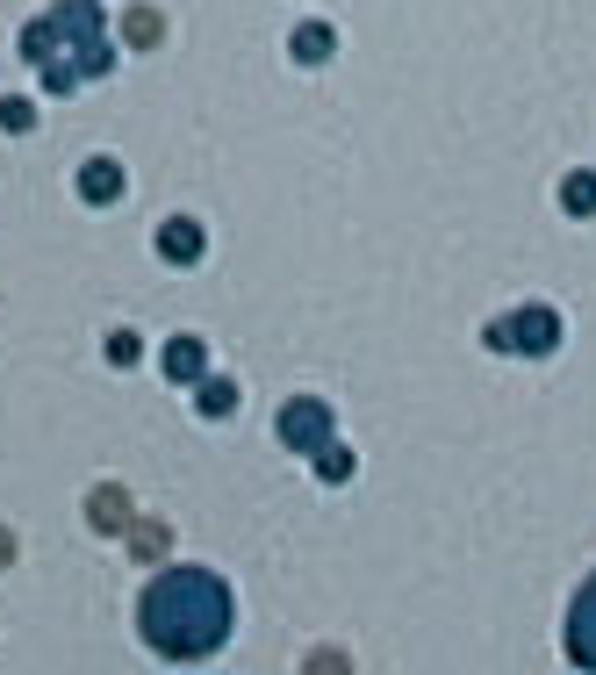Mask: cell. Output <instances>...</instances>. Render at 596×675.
<instances>
[{
	"label": "cell",
	"instance_id": "6da1fadb",
	"mask_svg": "<svg viewBox=\"0 0 596 675\" xmlns=\"http://www.w3.org/2000/svg\"><path fill=\"white\" fill-rule=\"evenodd\" d=\"M137 633H144L165 662H209V654L223 647V633H231V596H223V582L202 575V567H173V575H159L144 590Z\"/></svg>",
	"mask_w": 596,
	"mask_h": 675
},
{
	"label": "cell",
	"instance_id": "7a4b0ae2",
	"mask_svg": "<svg viewBox=\"0 0 596 675\" xmlns=\"http://www.w3.org/2000/svg\"><path fill=\"white\" fill-rule=\"evenodd\" d=\"M58 43H65V58L43 66V87H51V94H72L80 80H101V72H109V43H101L94 0H65L58 14L22 29V58H43V51H58Z\"/></svg>",
	"mask_w": 596,
	"mask_h": 675
},
{
	"label": "cell",
	"instance_id": "3957f363",
	"mask_svg": "<svg viewBox=\"0 0 596 675\" xmlns=\"http://www.w3.org/2000/svg\"><path fill=\"white\" fill-rule=\"evenodd\" d=\"M281 439L295 453H324L331 446V410L324 403H287L281 410Z\"/></svg>",
	"mask_w": 596,
	"mask_h": 675
},
{
	"label": "cell",
	"instance_id": "277c9868",
	"mask_svg": "<svg viewBox=\"0 0 596 675\" xmlns=\"http://www.w3.org/2000/svg\"><path fill=\"white\" fill-rule=\"evenodd\" d=\"M568 654L583 668H596V582L575 596V611H568Z\"/></svg>",
	"mask_w": 596,
	"mask_h": 675
},
{
	"label": "cell",
	"instance_id": "5b68a950",
	"mask_svg": "<svg viewBox=\"0 0 596 675\" xmlns=\"http://www.w3.org/2000/svg\"><path fill=\"white\" fill-rule=\"evenodd\" d=\"M159 252L173 259V266H194V259H202V223L194 216H165L159 223Z\"/></svg>",
	"mask_w": 596,
	"mask_h": 675
},
{
	"label": "cell",
	"instance_id": "8992f818",
	"mask_svg": "<svg viewBox=\"0 0 596 675\" xmlns=\"http://www.w3.org/2000/svg\"><path fill=\"white\" fill-rule=\"evenodd\" d=\"M554 338H560L554 310H525V316L511 324V345H525V352H554Z\"/></svg>",
	"mask_w": 596,
	"mask_h": 675
},
{
	"label": "cell",
	"instance_id": "52a82bcc",
	"mask_svg": "<svg viewBox=\"0 0 596 675\" xmlns=\"http://www.w3.org/2000/svg\"><path fill=\"white\" fill-rule=\"evenodd\" d=\"M80 194H87V202H115V194H122V165L115 159H87L80 165Z\"/></svg>",
	"mask_w": 596,
	"mask_h": 675
},
{
	"label": "cell",
	"instance_id": "ba28073f",
	"mask_svg": "<svg viewBox=\"0 0 596 675\" xmlns=\"http://www.w3.org/2000/svg\"><path fill=\"white\" fill-rule=\"evenodd\" d=\"M165 374H173V381H202L209 374L202 338H173V345H165Z\"/></svg>",
	"mask_w": 596,
	"mask_h": 675
},
{
	"label": "cell",
	"instance_id": "9c48e42d",
	"mask_svg": "<svg viewBox=\"0 0 596 675\" xmlns=\"http://www.w3.org/2000/svg\"><path fill=\"white\" fill-rule=\"evenodd\" d=\"M560 202H568V216H596V173H568Z\"/></svg>",
	"mask_w": 596,
	"mask_h": 675
},
{
	"label": "cell",
	"instance_id": "30bf717a",
	"mask_svg": "<svg viewBox=\"0 0 596 675\" xmlns=\"http://www.w3.org/2000/svg\"><path fill=\"white\" fill-rule=\"evenodd\" d=\"M287 51L302 58V66H316V58H331V29H295V43Z\"/></svg>",
	"mask_w": 596,
	"mask_h": 675
},
{
	"label": "cell",
	"instance_id": "8fae6325",
	"mask_svg": "<svg viewBox=\"0 0 596 675\" xmlns=\"http://www.w3.org/2000/svg\"><path fill=\"white\" fill-rule=\"evenodd\" d=\"M122 37H130V43H159V14H151V8L122 14Z\"/></svg>",
	"mask_w": 596,
	"mask_h": 675
},
{
	"label": "cell",
	"instance_id": "7c38bea8",
	"mask_svg": "<svg viewBox=\"0 0 596 675\" xmlns=\"http://www.w3.org/2000/svg\"><path fill=\"white\" fill-rule=\"evenodd\" d=\"M130 546H137L144 561H159V554H165V525H130Z\"/></svg>",
	"mask_w": 596,
	"mask_h": 675
},
{
	"label": "cell",
	"instance_id": "4fadbf2b",
	"mask_svg": "<svg viewBox=\"0 0 596 675\" xmlns=\"http://www.w3.org/2000/svg\"><path fill=\"white\" fill-rule=\"evenodd\" d=\"M231 403H238V389H231V381H202V410H209V417H223Z\"/></svg>",
	"mask_w": 596,
	"mask_h": 675
},
{
	"label": "cell",
	"instance_id": "5bb4252c",
	"mask_svg": "<svg viewBox=\"0 0 596 675\" xmlns=\"http://www.w3.org/2000/svg\"><path fill=\"white\" fill-rule=\"evenodd\" d=\"M122 511H130V503H122V488H101V496H94V517H101V525H122Z\"/></svg>",
	"mask_w": 596,
	"mask_h": 675
},
{
	"label": "cell",
	"instance_id": "9a60e30c",
	"mask_svg": "<svg viewBox=\"0 0 596 675\" xmlns=\"http://www.w3.org/2000/svg\"><path fill=\"white\" fill-rule=\"evenodd\" d=\"M137 352H144V345H137V331H115V338H109V360H115V366H130Z\"/></svg>",
	"mask_w": 596,
	"mask_h": 675
},
{
	"label": "cell",
	"instance_id": "2e32d148",
	"mask_svg": "<svg viewBox=\"0 0 596 675\" xmlns=\"http://www.w3.org/2000/svg\"><path fill=\"white\" fill-rule=\"evenodd\" d=\"M0 122H8V130H29L37 109H29V101H0Z\"/></svg>",
	"mask_w": 596,
	"mask_h": 675
},
{
	"label": "cell",
	"instance_id": "e0dca14e",
	"mask_svg": "<svg viewBox=\"0 0 596 675\" xmlns=\"http://www.w3.org/2000/svg\"><path fill=\"white\" fill-rule=\"evenodd\" d=\"M0 561H8V532H0Z\"/></svg>",
	"mask_w": 596,
	"mask_h": 675
}]
</instances>
